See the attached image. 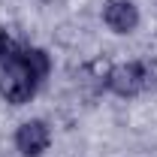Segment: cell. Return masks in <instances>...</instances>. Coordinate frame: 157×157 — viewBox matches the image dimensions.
<instances>
[{
  "instance_id": "cell-1",
  "label": "cell",
  "mask_w": 157,
  "mask_h": 157,
  "mask_svg": "<svg viewBox=\"0 0 157 157\" xmlns=\"http://www.w3.org/2000/svg\"><path fill=\"white\" fill-rule=\"evenodd\" d=\"M39 82L30 76V70L21 63V58L15 55L12 60L0 63V97L6 100L9 106H24L30 103L36 94Z\"/></svg>"
},
{
  "instance_id": "cell-2",
  "label": "cell",
  "mask_w": 157,
  "mask_h": 157,
  "mask_svg": "<svg viewBox=\"0 0 157 157\" xmlns=\"http://www.w3.org/2000/svg\"><path fill=\"white\" fill-rule=\"evenodd\" d=\"M12 142H15V148H18L21 157H42L48 151V145H52V127L42 118L21 121L15 136H12Z\"/></svg>"
},
{
  "instance_id": "cell-3",
  "label": "cell",
  "mask_w": 157,
  "mask_h": 157,
  "mask_svg": "<svg viewBox=\"0 0 157 157\" xmlns=\"http://www.w3.org/2000/svg\"><path fill=\"white\" fill-rule=\"evenodd\" d=\"M106 91L121 100H133L142 94V73H139V60H121L109 67V78H106Z\"/></svg>"
},
{
  "instance_id": "cell-4",
  "label": "cell",
  "mask_w": 157,
  "mask_h": 157,
  "mask_svg": "<svg viewBox=\"0 0 157 157\" xmlns=\"http://www.w3.org/2000/svg\"><path fill=\"white\" fill-rule=\"evenodd\" d=\"M139 21H142V15H139V6L133 0H106L103 3V24L118 36L133 33Z\"/></svg>"
},
{
  "instance_id": "cell-5",
  "label": "cell",
  "mask_w": 157,
  "mask_h": 157,
  "mask_svg": "<svg viewBox=\"0 0 157 157\" xmlns=\"http://www.w3.org/2000/svg\"><path fill=\"white\" fill-rule=\"evenodd\" d=\"M18 58H21V63L30 70V76L36 78L39 85L52 76V55H48L45 48H39V45H21Z\"/></svg>"
},
{
  "instance_id": "cell-6",
  "label": "cell",
  "mask_w": 157,
  "mask_h": 157,
  "mask_svg": "<svg viewBox=\"0 0 157 157\" xmlns=\"http://www.w3.org/2000/svg\"><path fill=\"white\" fill-rule=\"evenodd\" d=\"M139 73H142V91L157 94V58H142L139 60Z\"/></svg>"
},
{
  "instance_id": "cell-7",
  "label": "cell",
  "mask_w": 157,
  "mask_h": 157,
  "mask_svg": "<svg viewBox=\"0 0 157 157\" xmlns=\"http://www.w3.org/2000/svg\"><path fill=\"white\" fill-rule=\"evenodd\" d=\"M21 52V45L15 42V36L6 30V27H0V63H6V60H12L15 55Z\"/></svg>"
}]
</instances>
